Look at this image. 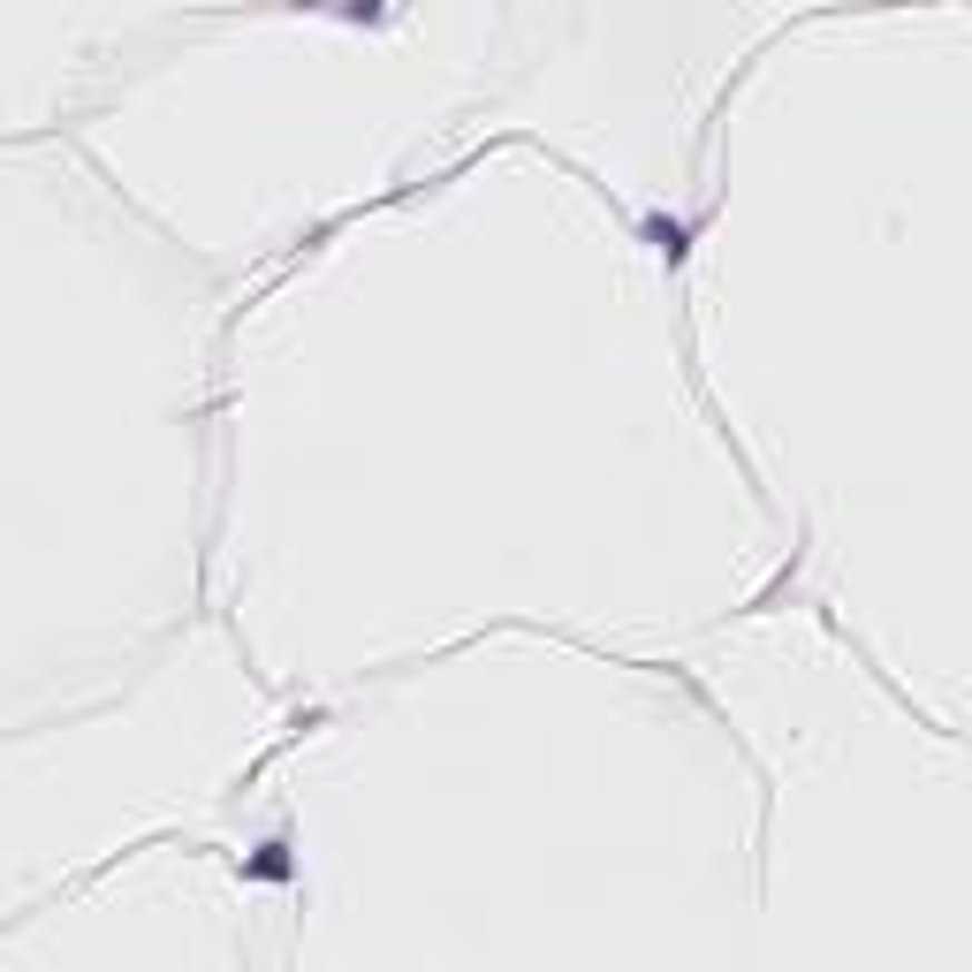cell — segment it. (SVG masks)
Wrapping results in <instances>:
<instances>
[{
  "label": "cell",
  "instance_id": "obj_1",
  "mask_svg": "<svg viewBox=\"0 0 972 972\" xmlns=\"http://www.w3.org/2000/svg\"><path fill=\"white\" fill-rule=\"evenodd\" d=\"M252 874H258V882H282V874H289V844H258L252 851Z\"/></svg>",
  "mask_w": 972,
  "mask_h": 972
}]
</instances>
